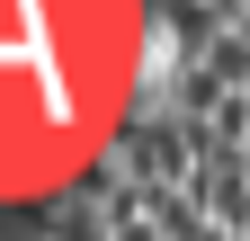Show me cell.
<instances>
[{
	"mask_svg": "<svg viewBox=\"0 0 250 241\" xmlns=\"http://www.w3.org/2000/svg\"><path fill=\"white\" fill-rule=\"evenodd\" d=\"M206 241H250V232H206Z\"/></svg>",
	"mask_w": 250,
	"mask_h": 241,
	"instance_id": "obj_1",
	"label": "cell"
}]
</instances>
